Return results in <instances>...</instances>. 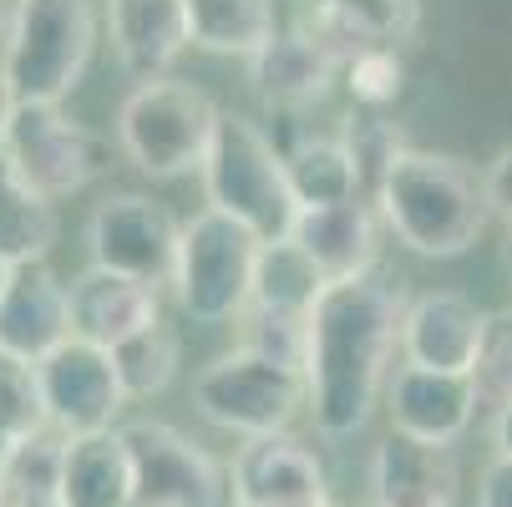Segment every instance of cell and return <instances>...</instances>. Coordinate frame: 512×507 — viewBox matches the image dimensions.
I'll use <instances>...</instances> for the list:
<instances>
[{
	"label": "cell",
	"instance_id": "cell-1",
	"mask_svg": "<svg viewBox=\"0 0 512 507\" xmlns=\"http://www.w3.org/2000/svg\"><path fill=\"white\" fill-rule=\"evenodd\" d=\"M401 274L376 264L360 279L330 284L310 315V416L325 437H355L386 386V360L401 345Z\"/></svg>",
	"mask_w": 512,
	"mask_h": 507
},
{
	"label": "cell",
	"instance_id": "cell-2",
	"mask_svg": "<svg viewBox=\"0 0 512 507\" xmlns=\"http://www.w3.org/2000/svg\"><path fill=\"white\" fill-rule=\"evenodd\" d=\"M376 213L386 229L421 259H457L467 254L492 208L482 193V173L452 153H421L406 148L376 183Z\"/></svg>",
	"mask_w": 512,
	"mask_h": 507
},
{
	"label": "cell",
	"instance_id": "cell-3",
	"mask_svg": "<svg viewBox=\"0 0 512 507\" xmlns=\"http://www.w3.org/2000/svg\"><path fill=\"white\" fill-rule=\"evenodd\" d=\"M203 193L208 208L229 213L244 229H254L264 244L289 239L300 219V203L289 193V173H284V148H274V137L259 132V122L224 112L213 132V148L203 158Z\"/></svg>",
	"mask_w": 512,
	"mask_h": 507
},
{
	"label": "cell",
	"instance_id": "cell-4",
	"mask_svg": "<svg viewBox=\"0 0 512 507\" xmlns=\"http://www.w3.org/2000/svg\"><path fill=\"white\" fill-rule=\"evenodd\" d=\"M97 0H16L6 26V77L21 107H61L87 77Z\"/></svg>",
	"mask_w": 512,
	"mask_h": 507
},
{
	"label": "cell",
	"instance_id": "cell-5",
	"mask_svg": "<svg viewBox=\"0 0 512 507\" xmlns=\"http://www.w3.org/2000/svg\"><path fill=\"white\" fill-rule=\"evenodd\" d=\"M218 112L213 97L193 82L178 77H153L137 82L117 112V142L137 173L148 178H183L193 168H203L213 132H218Z\"/></svg>",
	"mask_w": 512,
	"mask_h": 507
},
{
	"label": "cell",
	"instance_id": "cell-6",
	"mask_svg": "<svg viewBox=\"0 0 512 507\" xmlns=\"http://www.w3.org/2000/svg\"><path fill=\"white\" fill-rule=\"evenodd\" d=\"M259 234L244 229L239 219L218 208H203L183 224V249H178V274L173 295L183 315L198 325H224L249 310L254 289V264H259Z\"/></svg>",
	"mask_w": 512,
	"mask_h": 507
},
{
	"label": "cell",
	"instance_id": "cell-7",
	"mask_svg": "<svg viewBox=\"0 0 512 507\" xmlns=\"http://www.w3.org/2000/svg\"><path fill=\"white\" fill-rule=\"evenodd\" d=\"M193 401L218 431H234V437L254 442V437L289 431L300 406H310V381H305V371L279 366V360L239 345L198 371Z\"/></svg>",
	"mask_w": 512,
	"mask_h": 507
},
{
	"label": "cell",
	"instance_id": "cell-8",
	"mask_svg": "<svg viewBox=\"0 0 512 507\" xmlns=\"http://www.w3.org/2000/svg\"><path fill=\"white\" fill-rule=\"evenodd\" d=\"M122 447L132 462V507H229L224 467L168 421H127Z\"/></svg>",
	"mask_w": 512,
	"mask_h": 507
},
{
	"label": "cell",
	"instance_id": "cell-9",
	"mask_svg": "<svg viewBox=\"0 0 512 507\" xmlns=\"http://www.w3.org/2000/svg\"><path fill=\"white\" fill-rule=\"evenodd\" d=\"M92 264L142 279V284H173L178 274V249H183V224L168 213V203L148 198V193H112L102 198V208L92 213Z\"/></svg>",
	"mask_w": 512,
	"mask_h": 507
},
{
	"label": "cell",
	"instance_id": "cell-10",
	"mask_svg": "<svg viewBox=\"0 0 512 507\" xmlns=\"http://www.w3.org/2000/svg\"><path fill=\"white\" fill-rule=\"evenodd\" d=\"M0 158L11 163V173L26 188L56 203L82 193L102 173V142L82 122H71L61 107H16Z\"/></svg>",
	"mask_w": 512,
	"mask_h": 507
},
{
	"label": "cell",
	"instance_id": "cell-11",
	"mask_svg": "<svg viewBox=\"0 0 512 507\" xmlns=\"http://www.w3.org/2000/svg\"><path fill=\"white\" fill-rule=\"evenodd\" d=\"M36 376H41V396H46V421L66 442L112 431L122 406H127V391H122L117 366H112V350L87 345L77 335L61 350H51L36 366Z\"/></svg>",
	"mask_w": 512,
	"mask_h": 507
},
{
	"label": "cell",
	"instance_id": "cell-12",
	"mask_svg": "<svg viewBox=\"0 0 512 507\" xmlns=\"http://www.w3.org/2000/svg\"><path fill=\"white\" fill-rule=\"evenodd\" d=\"M229 487L234 507H330L320 457L289 431L244 442L229 467Z\"/></svg>",
	"mask_w": 512,
	"mask_h": 507
},
{
	"label": "cell",
	"instance_id": "cell-13",
	"mask_svg": "<svg viewBox=\"0 0 512 507\" xmlns=\"http://www.w3.org/2000/svg\"><path fill=\"white\" fill-rule=\"evenodd\" d=\"M482 330H487V315L467 295L431 289V295H416L401 315V355H406V366H421V371L472 376Z\"/></svg>",
	"mask_w": 512,
	"mask_h": 507
},
{
	"label": "cell",
	"instance_id": "cell-14",
	"mask_svg": "<svg viewBox=\"0 0 512 507\" xmlns=\"http://www.w3.org/2000/svg\"><path fill=\"white\" fill-rule=\"evenodd\" d=\"M386 406L396 437H411L421 447H452L477 416V386L472 376L401 366L386 381Z\"/></svg>",
	"mask_w": 512,
	"mask_h": 507
},
{
	"label": "cell",
	"instance_id": "cell-15",
	"mask_svg": "<svg viewBox=\"0 0 512 507\" xmlns=\"http://www.w3.org/2000/svg\"><path fill=\"white\" fill-rule=\"evenodd\" d=\"M66 289H71V335L87 345L117 350L122 340L163 325V295L142 279H127V274L92 264Z\"/></svg>",
	"mask_w": 512,
	"mask_h": 507
},
{
	"label": "cell",
	"instance_id": "cell-16",
	"mask_svg": "<svg viewBox=\"0 0 512 507\" xmlns=\"http://www.w3.org/2000/svg\"><path fill=\"white\" fill-rule=\"evenodd\" d=\"M71 340V289L46 264L11 269V284L0 295V350L41 366L51 350Z\"/></svg>",
	"mask_w": 512,
	"mask_h": 507
},
{
	"label": "cell",
	"instance_id": "cell-17",
	"mask_svg": "<svg viewBox=\"0 0 512 507\" xmlns=\"http://www.w3.org/2000/svg\"><path fill=\"white\" fill-rule=\"evenodd\" d=\"M340 71H345V61L310 26L274 31L269 46L249 56V82L274 107H310V102H320L335 87Z\"/></svg>",
	"mask_w": 512,
	"mask_h": 507
},
{
	"label": "cell",
	"instance_id": "cell-18",
	"mask_svg": "<svg viewBox=\"0 0 512 507\" xmlns=\"http://www.w3.org/2000/svg\"><path fill=\"white\" fill-rule=\"evenodd\" d=\"M107 31L117 61L132 77L153 82L193 46L188 0H107Z\"/></svg>",
	"mask_w": 512,
	"mask_h": 507
},
{
	"label": "cell",
	"instance_id": "cell-19",
	"mask_svg": "<svg viewBox=\"0 0 512 507\" xmlns=\"http://www.w3.org/2000/svg\"><path fill=\"white\" fill-rule=\"evenodd\" d=\"M289 239H295L315 269L340 284V279H360V274H371L381 259V229H376V208L355 198V203H335V208H300V219L295 229H289Z\"/></svg>",
	"mask_w": 512,
	"mask_h": 507
},
{
	"label": "cell",
	"instance_id": "cell-20",
	"mask_svg": "<svg viewBox=\"0 0 512 507\" xmlns=\"http://www.w3.org/2000/svg\"><path fill=\"white\" fill-rule=\"evenodd\" d=\"M371 492L376 507H457L452 447H421L391 431L371 457Z\"/></svg>",
	"mask_w": 512,
	"mask_h": 507
},
{
	"label": "cell",
	"instance_id": "cell-21",
	"mask_svg": "<svg viewBox=\"0 0 512 507\" xmlns=\"http://www.w3.org/2000/svg\"><path fill=\"white\" fill-rule=\"evenodd\" d=\"M340 61L376 51V46H401L421 26V0H310L305 21Z\"/></svg>",
	"mask_w": 512,
	"mask_h": 507
},
{
	"label": "cell",
	"instance_id": "cell-22",
	"mask_svg": "<svg viewBox=\"0 0 512 507\" xmlns=\"http://www.w3.org/2000/svg\"><path fill=\"white\" fill-rule=\"evenodd\" d=\"M61 507H132V462L122 431L71 437L61 457Z\"/></svg>",
	"mask_w": 512,
	"mask_h": 507
},
{
	"label": "cell",
	"instance_id": "cell-23",
	"mask_svg": "<svg viewBox=\"0 0 512 507\" xmlns=\"http://www.w3.org/2000/svg\"><path fill=\"white\" fill-rule=\"evenodd\" d=\"M325 289H330V279L315 269V259H310L295 239L259 244L249 310H259V315H289V320H310Z\"/></svg>",
	"mask_w": 512,
	"mask_h": 507
},
{
	"label": "cell",
	"instance_id": "cell-24",
	"mask_svg": "<svg viewBox=\"0 0 512 507\" xmlns=\"http://www.w3.org/2000/svg\"><path fill=\"white\" fill-rule=\"evenodd\" d=\"M284 173H289V193H295L300 208L355 203L365 188V173L355 153L345 148V137H300L295 148H284Z\"/></svg>",
	"mask_w": 512,
	"mask_h": 507
},
{
	"label": "cell",
	"instance_id": "cell-25",
	"mask_svg": "<svg viewBox=\"0 0 512 507\" xmlns=\"http://www.w3.org/2000/svg\"><path fill=\"white\" fill-rule=\"evenodd\" d=\"M56 244V203L26 188L11 163L0 158V264L21 269V264H46Z\"/></svg>",
	"mask_w": 512,
	"mask_h": 507
},
{
	"label": "cell",
	"instance_id": "cell-26",
	"mask_svg": "<svg viewBox=\"0 0 512 507\" xmlns=\"http://www.w3.org/2000/svg\"><path fill=\"white\" fill-rule=\"evenodd\" d=\"M188 26L193 46L213 56H254L279 31L274 0H188Z\"/></svg>",
	"mask_w": 512,
	"mask_h": 507
},
{
	"label": "cell",
	"instance_id": "cell-27",
	"mask_svg": "<svg viewBox=\"0 0 512 507\" xmlns=\"http://www.w3.org/2000/svg\"><path fill=\"white\" fill-rule=\"evenodd\" d=\"M112 366H117L127 401H148V396L168 391L173 376H178V335L168 325L142 330V335H132L112 350Z\"/></svg>",
	"mask_w": 512,
	"mask_h": 507
},
{
	"label": "cell",
	"instance_id": "cell-28",
	"mask_svg": "<svg viewBox=\"0 0 512 507\" xmlns=\"http://www.w3.org/2000/svg\"><path fill=\"white\" fill-rule=\"evenodd\" d=\"M51 431L46 421V396H41V376L26 360L0 350V457L16 452L21 442Z\"/></svg>",
	"mask_w": 512,
	"mask_h": 507
},
{
	"label": "cell",
	"instance_id": "cell-29",
	"mask_svg": "<svg viewBox=\"0 0 512 507\" xmlns=\"http://www.w3.org/2000/svg\"><path fill=\"white\" fill-rule=\"evenodd\" d=\"M472 386H477V406H492V411L512 406V310L487 315Z\"/></svg>",
	"mask_w": 512,
	"mask_h": 507
},
{
	"label": "cell",
	"instance_id": "cell-30",
	"mask_svg": "<svg viewBox=\"0 0 512 507\" xmlns=\"http://www.w3.org/2000/svg\"><path fill=\"white\" fill-rule=\"evenodd\" d=\"M340 77H345L355 107H365V112H386V107L401 97V87H406V61H401V51L376 46V51L350 56Z\"/></svg>",
	"mask_w": 512,
	"mask_h": 507
},
{
	"label": "cell",
	"instance_id": "cell-31",
	"mask_svg": "<svg viewBox=\"0 0 512 507\" xmlns=\"http://www.w3.org/2000/svg\"><path fill=\"white\" fill-rule=\"evenodd\" d=\"M345 148L355 153V163H360V173H365V183H381V173L396 163V153H406V142H401V127L386 117V112H350L345 117Z\"/></svg>",
	"mask_w": 512,
	"mask_h": 507
},
{
	"label": "cell",
	"instance_id": "cell-32",
	"mask_svg": "<svg viewBox=\"0 0 512 507\" xmlns=\"http://www.w3.org/2000/svg\"><path fill=\"white\" fill-rule=\"evenodd\" d=\"M239 320H244V350L269 355V360H279V366L305 371V360H310V320L259 315V310H244Z\"/></svg>",
	"mask_w": 512,
	"mask_h": 507
},
{
	"label": "cell",
	"instance_id": "cell-33",
	"mask_svg": "<svg viewBox=\"0 0 512 507\" xmlns=\"http://www.w3.org/2000/svg\"><path fill=\"white\" fill-rule=\"evenodd\" d=\"M482 193H487L492 219H502V224L512 229V148H502V153L482 168Z\"/></svg>",
	"mask_w": 512,
	"mask_h": 507
},
{
	"label": "cell",
	"instance_id": "cell-34",
	"mask_svg": "<svg viewBox=\"0 0 512 507\" xmlns=\"http://www.w3.org/2000/svg\"><path fill=\"white\" fill-rule=\"evenodd\" d=\"M477 507H512V457H492L477 477Z\"/></svg>",
	"mask_w": 512,
	"mask_h": 507
},
{
	"label": "cell",
	"instance_id": "cell-35",
	"mask_svg": "<svg viewBox=\"0 0 512 507\" xmlns=\"http://www.w3.org/2000/svg\"><path fill=\"white\" fill-rule=\"evenodd\" d=\"M16 87H11V77H6V61H0V153H6V132H11V122H16Z\"/></svg>",
	"mask_w": 512,
	"mask_h": 507
},
{
	"label": "cell",
	"instance_id": "cell-36",
	"mask_svg": "<svg viewBox=\"0 0 512 507\" xmlns=\"http://www.w3.org/2000/svg\"><path fill=\"white\" fill-rule=\"evenodd\" d=\"M492 437H497V457H512V406H502V411H497Z\"/></svg>",
	"mask_w": 512,
	"mask_h": 507
},
{
	"label": "cell",
	"instance_id": "cell-37",
	"mask_svg": "<svg viewBox=\"0 0 512 507\" xmlns=\"http://www.w3.org/2000/svg\"><path fill=\"white\" fill-rule=\"evenodd\" d=\"M11 502V487H6V462H0V507Z\"/></svg>",
	"mask_w": 512,
	"mask_h": 507
},
{
	"label": "cell",
	"instance_id": "cell-38",
	"mask_svg": "<svg viewBox=\"0 0 512 507\" xmlns=\"http://www.w3.org/2000/svg\"><path fill=\"white\" fill-rule=\"evenodd\" d=\"M6 284H11V269H6V264H0V295H6Z\"/></svg>",
	"mask_w": 512,
	"mask_h": 507
},
{
	"label": "cell",
	"instance_id": "cell-39",
	"mask_svg": "<svg viewBox=\"0 0 512 507\" xmlns=\"http://www.w3.org/2000/svg\"><path fill=\"white\" fill-rule=\"evenodd\" d=\"M507 274H512V229H507Z\"/></svg>",
	"mask_w": 512,
	"mask_h": 507
},
{
	"label": "cell",
	"instance_id": "cell-40",
	"mask_svg": "<svg viewBox=\"0 0 512 507\" xmlns=\"http://www.w3.org/2000/svg\"><path fill=\"white\" fill-rule=\"evenodd\" d=\"M0 26H11V16H6V0H0Z\"/></svg>",
	"mask_w": 512,
	"mask_h": 507
},
{
	"label": "cell",
	"instance_id": "cell-41",
	"mask_svg": "<svg viewBox=\"0 0 512 507\" xmlns=\"http://www.w3.org/2000/svg\"><path fill=\"white\" fill-rule=\"evenodd\" d=\"M11 6H16V0H11Z\"/></svg>",
	"mask_w": 512,
	"mask_h": 507
},
{
	"label": "cell",
	"instance_id": "cell-42",
	"mask_svg": "<svg viewBox=\"0 0 512 507\" xmlns=\"http://www.w3.org/2000/svg\"><path fill=\"white\" fill-rule=\"evenodd\" d=\"M371 507H376V502H371Z\"/></svg>",
	"mask_w": 512,
	"mask_h": 507
},
{
	"label": "cell",
	"instance_id": "cell-43",
	"mask_svg": "<svg viewBox=\"0 0 512 507\" xmlns=\"http://www.w3.org/2000/svg\"><path fill=\"white\" fill-rule=\"evenodd\" d=\"M229 507H234V502H229Z\"/></svg>",
	"mask_w": 512,
	"mask_h": 507
}]
</instances>
